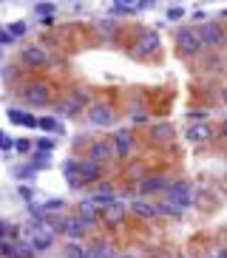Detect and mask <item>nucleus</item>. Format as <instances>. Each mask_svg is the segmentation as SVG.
Segmentation results:
<instances>
[{
    "instance_id": "obj_43",
    "label": "nucleus",
    "mask_w": 227,
    "mask_h": 258,
    "mask_svg": "<svg viewBox=\"0 0 227 258\" xmlns=\"http://www.w3.org/2000/svg\"><path fill=\"white\" fill-rule=\"evenodd\" d=\"M222 99H225V105H227V88H225V91H222Z\"/></svg>"
},
{
    "instance_id": "obj_9",
    "label": "nucleus",
    "mask_w": 227,
    "mask_h": 258,
    "mask_svg": "<svg viewBox=\"0 0 227 258\" xmlns=\"http://www.w3.org/2000/svg\"><path fill=\"white\" fill-rule=\"evenodd\" d=\"M168 188H170V179L168 176H159V173L145 176L142 182H139V193H145V196H153V193H168Z\"/></svg>"
},
{
    "instance_id": "obj_42",
    "label": "nucleus",
    "mask_w": 227,
    "mask_h": 258,
    "mask_svg": "<svg viewBox=\"0 0 227 258\" xmlns=\"http://www.w3.org/2000/svg\"><path fill=\"white\" fill-rule=\"evenodd\" d=\"M222 133H225V136H227V119H225V122H222Z\"/></svg>"
},
{
    "instance_id": "obj_2",
    "label": "nucleus",
    "mask_w": 227,
    "mask_h": 258,
    "mask_svg": "<svg viewBox=\"0 0 227 258\" xmlns=\"http://www.w3.org/2000/svg\"><path fill=\"white\" fill-rule=\"evenodd\" d=\"M85 105H88V91L77 88V91H71L69 97H66V102H60L57 114H60V117H77Z\"/></svg>"
},
{
    "instance_id": "obj_37",
    "label": "nucleus",
    "mask_w": 227,
    "mask_h": 258,
    "mask_svg": "<svg viewBox=\"0 0 227 258\" xmlns=\"http://www.w3.org/2000/svg\"><path fill=\"white\" fill-rule=\"evenodd\" d=\"M17 176H20V179H31V176H34V168H20Z\"/></svg>"
},
{
    "instance_id": "obj_40",
    "label": "nucleus",
    "mask_w": 227,
    "mask_h": 258,
    "mask_svg": "<svg viewBox=\"0 0 227 258\" xmlns=\"http://www.w3.org/2000/svg\"><path fill=\"white\" fill-rule=\"evenodd\" d=\"M131 119H134V125H142V122H145V114H142V111H139V114H131Z\"/></svg>"
},
{
    "instance_id": "obj_20",
    "label": "nucleus",
    "mask_w": 227,
    "mask_h": 258,
    "mask_svg": "<svg viewBox=\"0 0 227 258\" xmlns=\"http://www.w3.org/2000/svg\"><path fill=\"white\" fill-rule=\"evenodd\" d=\"M122 218H125V204L114 201V204H108V207H105V221H111V224H119Z\"/></svg>"
},
{
    "instance_id": "obj_33",
    "label": "nucleus",
    "mask_w": 227,
    "mask_h": 258,
    "mask_svg": "<svg viewBox=\"0 0 227 258\" xmlns=\"http://www.w3.org/2000/svg\"><path fill=\"white\" fill-rule=\"evenodd\" d=\"M9 43H14L11 31H9V29H0V46H9Z\"/></svg>"
},
{
    "instance_id": "obj_6",
    "label": "nucleus",
    "mask_w": 227,
    "mask_h": 258,
    "mask_svg": "<svg viewBox=\"0 0 227 258\" xmlns=\"http://www.w3.org/2000/svg\"><path fill=\"white\" fill-rule=\"evenodd\" d=\"M88 119H91V125L111 128V125H114V119H117V114H114V108H111V105H105V102H97V105H91V108H88Z\"/></svg>"
},
{
    "instance_id": "obj_3",
    "label": "nucleus",
    "mask_w": 227,
    "mask_h": 258,
    "mask_svg": "<svg viewBox=\"0 0 227 258\" xmlns=\"http://www.w3.org/2000/svg\"><path fill=\"white\" fill-rule=\"evenodd\" d=\"M23 99H26L29 105H34V108L49 105L51 102V88L46 85V82H29V85L23 88Z\"/></svg>"
},
{
    "instance_id": "obj_10",
    "label": "nucleus",
    "mask_w": 227,
    "mask_h": 258,
    "mask_svg": "<svg viewBox=\"0 0 227 258\" xmlns=\"http://www.w3.org/2000/svg\"><path fill=\"white\" fill-rule=\"evenodd\" d=\"M114 156H117L114 142H105V139L94 142V145H91V150H88V159H91V162H97V165H105V162H111Z\"/></svg>"
},
{
    "instance_id": "obj_31",
    "label": "nucleus",
    "mask_w": 227,
    "mask_h": 258,
    "mask_svg": "<svg viewBox=\"0 0 227 258\" xmlns=\"http://www.w3.org/2000/svg\"><path fill=\"white\" fill-rule=\"evenodd\" d=\"M11 256H14V247L9 241H0V258H11Z\"/></svg>"
},
{
    "instance_id": "obj_34",
    "label": "nucleus",
    "mask_w": 227,
    "mask_h": 258,
    "mask_svg": "<svg viewBox=\"0 0 227 258\" xmlns=\"http://www.w3.org/2000/svg\"><path fill=\"white\" fill-rule=\"evenodd\" d=\"M14 148V142H11V136H6V133H0V150H11Z\"/></svg>"
},
{
    "instance_id": "obj_19",
    "label": "nucleus",
    "mask_w": 227,
    "mask_h": 258,
    "mask_svg": "<svg viewBox=\"0 0 227 258\" xmlns=\"http://www.w3.org/2000/svg\"><path fill=\"white\" fill-rule=\"evenodd\" d=\"M85 258H114V256H111L108 241H94L91 247H85Z\"/></svg>"
},
{
    "instance_id": "obj_46",
    "label": "nucleus",
    "mask_w": 227,
    "mask_h": 258,
    "mask_svg": "<svg viewBox=\"0 0 227 258\" xmlns=\"http://www.w3.org/2000/svg\"><path fill=\"white\" fill-rule=\"evenodd\" d=\"M0 133H3V130H0Z\"/></svg>"
},
{
    "instance_id": "obj_1",
    "label": "nucleus",
    "mask_w": 227,
    "mask_h": 258,
    "mask_svg": "<svg viewBox=\"0 0 227 258\" xmlns=\"http://www.w3.org/2000/svg\"><path fill=\"white\" fill-rule=\"evenodd\" d=\"M176 49L182 57H196L199 51L205 49L202 46V37H199V29H182L176 34Z\"/></svg>"
},
{
    "instance_id": "obj_13",
    "label": "nucleus",
    "mask_w": 227,
    "mask_h": 258,
    "mask_svg": "<svg viewBox=\"0 0 227 258\" xmlns=\"http://www.w3.org/2000/svg\"><path fill=\"white\" fill-rule=\"evenodd\" d=\"M185 136L190 139V142H196V145H202V142H210V136H213V130H210L208 122H193L188 130H185Z\"/></svg>"
},
{
    "instance_id": "obj_18",
    "label": "nucleus",
    "mask_w": 227,
    "mask_h": 258,
    "mask_svg": "<svg viewBox=\"0 0 227 258\" xmlns=\"http://www.w3.org/2000/svg\"><path fill=\"white\" fill-rule=\"evenodd\" d=\"M173 133H176V130H173V125H170V122H159V125H153V128H151V136L156 139V142H170V139H173Z\"/></svg>"
},
{
    "instance_id": "obj_30",
    "label": "nucleus",
    "mask_w": 227,
    "mask_h": 258,
    "mask_svg": "<svg viewBox=\"0 0 227 258\" xmlns=\"http://www.w3.org/2000/svg\"><path fill=\"white\" fill-rule=\"evenodd\" d=\"M14 150H17V153H29L31 142H29V139H17V142H14Z\"/></svg>"
},
{
    "instance_id": "obj_28",
    "label": "nucleus",
    "mask_w": 227,
    "mask_h": 258,
    "mask_svg": "<svg viewBox=\"0 0 227 258\" xmlns=\"http://www.w3.org/2000/svg\"><path fill=\"white\" fill-rule=\"evenodd\" d=\"M9 31H11V37H23V34H26V23H23V20H17V23H11L9 26Z\"/></svg>"
},
{
    "instance_id": "obj_38",
    "label": "nucleus",
    "mask_w": 227,
    "mask_h": 258,
    "mask_svg": "<svg viewBox=\"0 0 227 258\" xmlns=\"http://www.w3.org/2000/svg\"><path fill=\"white\" fill-rule=\"evenodd\" d=\"M156 0H137V9H151Z\"/></svg>"
},
{
    "instance_id": "obj_8",
    "label": "nucleus",
    "mask_w": 227,
    "mask_h": 258,
    "mask_svg": "<svg viewBox=\"0 0 227 258\" xmlns=\"http://www.w3.org/2000/svg\"><path fill=\"white\" fill-rule=\"evenodd\" d=\"M20 63L29 65V68H43V65H49V54L40 46H29V49L20 51Z\"/></svg>"
},
{
    "instance_id": "obj_15",
    "label": "nucleus",
    "mask_w": 227,
    "mask_h": 258,
    "mask_svg": "<svg viewBox=\"0 0 227 258\" xmlns=\"http://www.w3.org/2000/svg\"><path fill=\"white\" fill-rule=\"evenodd\" d=\"M128 210L137 218H156L159 216V213H156V204H151V201H145V198H134Z\"/></svg>"
},
{
    "instance_id": "obj_4",
    "label": "nucleus",
    "mask_w": 227,
    "mask_h": 258,
    "mask_svg": "<svg viewBox=\"0 0 227 258\" xmlns=\"http://www.w3.org/2000/svg\"><path fill=\"white\" fill-rule=\"evenodd\" d=\"M168 201H173V204H179L182 210H188L190 207V201H193V190H190L188 182H170V188H168Z\"/></svg>"
},
{
    "instance_id": "obj_17",
    "label": "nucleus",
    "mask_w": 227,
    "mask_h": 258,
    "mask_svg": "<svg viewBox=\"0 0 227 258\" xmlns=\"http://www.w3.org/2000/svg\"><path fill=\"white\" fill-rule=\"evenodd\" d=\"M9 119L14 125H23V128H37V117L26 114V111H20V108H9Z\"/></svg>"
},
{
    "instance_id": "obj_23",
    "label": "nucleus",
    "mask_w": 227,
    "mask_h": 258,
    "mask_svg": "<svg viewBox=\"0 0 227 258\" xmlns=\"http://www.w3.org/2000/svg\"><path fill=\"white\" fill-rule=\"evenodd\" d=\"M66 258H85V247L79 241H69L66 244Z\"/></svg>"
},
{
    "instance_id": "obj_45",
    "label": "nucleus",
    "mask_w": 227,
    "mask_h": 258,
    "mask_svg": "<svg viewBox=\"0 0 227 258\" xmlns=\"http://www.w3.org/2000/svg\"><path fill=\"white\" fill-rule=\"evenodd\" d=\"M222 14H225V17H227V9H225V11H222Z\"/></svg>"
},
{
    "instance_id": "obj_27",
    "label": "nucleus",
    "mask_w": 227,
    "mask_h": 258,
    "mask_svg": "<svg viewBox=\"0 0 227 258\" xmlns=\"http://www.w3.org/2000/svg\"><path fill=\"white\" fill-rule=\"evenodd\" d=\"M63 173H66V176H77V173H79V162H77V159H69V162L63 165Z\"/></svg>"
},
{
    "instance_id": "obj_35",
    "label": "nucleus",
    "mask_w": 227,
    "mask_h": 258,
    "mask_svg": "<svg viewBox=\"0 0 227 258\" xmlns=\"http://www.w3.org/2000/svg\"><path fill=\"white\" fill-rule=\"evenodd\" d=\"M182 17H185V9H176V6L168 9V20H182Z\"/></svg>"
},
{
    "instance_id": "obj_39",
    "label": "nucleus",
    "mask_w": 227,
    "mask_h": 258,
    "mask_svg": "<svg viewBox=\"0 0 227 258\" xmlns=\"http://www.w3.org/2000/svg\"><path fill=\"white\" fill-rule=\"evenodd\" d=\"M190 119H208V111H190Z\"/></svg>"
},
{
    "instance_id": "obj_7",
    "label": "nucleus",
    "mask_w": 227,
    "mask_h": 258,
    "mask_svg": "<svg viewBox=\"0 0 227 258\" xmlns=\"http://www.w3.org/2000/svg\"><path fill=\"white\" fill-rule=\"evenodd\" d=\"M199 37H202V46H208V49H219L222 43H225V31L219 23H205L202 29H199Z\"/></svg>"
},
{
    "instance_id": "obj_11",
    "label": "nucleus",
    "mask_w": 227,
    "mask_h": 258,
    "mask_svg": "<svg viewBox=\"0 0 227 258\" xmlns=\"http://www.w3.org/2000/svg\"><path fill=\"white\" fill-rule=\"evenodd\" d=\"M60 230H63L71 241H79V238L88 233V224H85L79 216H69V218H63V221H60Z\"/></svg>"
},
{
    "instance_id": "obj_41",
    "label": "nucleus",
    "mask_w": 227,
    "mask_h": 258,
    "mask_svg": "<svg viewBox=\"0 0 227 258\" xmlns=\"http://www.w3.org/2000/svg\"><path fill=\"white\" fill-rule=\"evenodd\" d=\"M210 258H227V250H219L216 256H210Z\"/></svg>"
},
{
    "instance_id": "obj_36",
    "label": "nucleus",
    "mask_w": 227,
    "mask_h": 258,
    "mask_svg": "<svg viewBox=\"0 0 227 258\" xmlns=\"http://www.w3.org/2000/svg\"><path fill=\"white\" fill-rule=\"evenodd\" d=\"M17 193H20V198L31 201V188H29V185H20V188H17Z\"/></svg>"
},
{
    "instance_id": "obj_14",
    "label": "nucleus",
    "mask_w": 227,
    "mask_h": 258,
    "mask_svg": "<svg viewBox=\"0 0 227 258\" xmlns=\"http://www.w3.org/2000/svg\"><path fill=\"white\" fill-rule=\"evenodd\" d=\"M85 185L88 182H99V176H102V165H97V162H91V159H85V162H79V173H77Z\"/></svg>"
},
{
    "instance_id": "obj_24",
    "label": "nucleus",
    "mask_w": 227,
    "mask_h": 258,
    "mask_svg": "<svg viewBox=\"0 0 227 258\" xmlns=\"http://www.w3.org/2000/svg\"><path fill=\"white\" fill-rule=\"evenodd\" d=\"M40 207H43V213L49 216L51 210H63V207H66V201H63V198H49V201H43Z\"/></svg>"
},
{
    "instance_id": "obj_26",
    "label": "nucleus",
    "mask_w": 227,
    "mask_h": 258,
    "mask_svg": "<svg viewBox=\"0 0 227 258\" xmlns=\"http://www.w3.org/2000/svg\"><path fill=\"white\" fill-rule=\"evenodd\" d=\"M11 236H14V227H11L9 221H3V218H0V241H9Z\"/></svg>"
},
{
    "instance_id": "obj_12",
    "label": "nucleus",
    "mask_w": 227,
    "mask_h": 258,
    "mask_svg": "<svg viewBox=\"0 0 227 258\" xmlns=\"http://www.w3.org/2000/svg\"><path fill=\"white\" fill-rule=\"evenodd\" d=\"M111 142H114V150H117V156H119V159H128L131 153H134V145H137L131 130H117Z\"/></svg>"
},
{
    "instance_id": "obj_32",
    "label": "nucleus",
    "mask_w": 227,
    "mask_h": 258,
    "mask_svg": "<svg viewBox=\"0 0 227 258\" xmlns=\"http://www.w3.org/2000/svg\"><path fill=\"white\" fill-rule=\"evenodd\" d=\"M37 148H40V150H46V153H51V150H54V139H46V136L37 139Z\"/></svg>"
},
{
    "instance_id": "obj_25",
    "label": "nucleus",
    "mask_w": 227,
    "mask_h": 258,
    "mask_svg": "<svg viewBox=\"0 0 227 258\" xmlns=\"http://www.w3.org/2000/svg\"><path fill=\"white\" fill-rule=\"evenodd\" d=\"M34 170H40V168H49V153L46 150H40V153H34Z\"/></svg>"
},
{
    "instance_id": "obj_16",
    "label": "nucleus",
    "mask_w": 227,
    "mask_h": 258,
    "mask_svg": "<svg viewBox=\"0 0 227 258\" xmlns=\"http://www.w3.org/2000/svg\"><path fill=\"white\" fill-rule=\"evenodd\" d=\"M77 216L82 218V221H85V224H94V221H97L99 218V213H97V204H94V201H91V198H82V201H79V207H77Z\"/></svg>"
},
{
    "instance_id": "obj_22",
    "label": "nucleus",
    "mask_w": 227,
    "mask_h": 258,
    "mask_svg": "<svg viewBox=\"0 0 227 258\" xmlns=\"http://www.w3.org/2000/svg\"><path fill=\"white\" fill-rule=\"evenodd\" d=\"M37 128L46 130V133H54V130H60V122L54 117H40L37 119Z\"/></svg>"
},
{
    "instance_id": "obj_21",
    "label": "nucleus",
    "mask_w": 227,
    "mask_h": 258,
    "mask_svg": "<svg viewBox=\"0 0 227 258\" xmlns=\"http://www.w3.org/2000/svg\"><path fill=\"white\" fill-rule=\"evenodd\" d=\"M156 213L159 216H182V207L173 201H162V204H156Z\"/></svg>"
},
{
    "instance_id": "obj_5",
    "label": "nucleus",
    "mask_w": 227,
    "mask_h": 258,
    "mask_svg": "<svg viewBox=\"0 0 227 258\" xmlns=\"http://www.w3.org/2000/svg\"><path fill=\"white\" fill-rule=\"evenodd\" d=\"M159 31H139V37H137V46H134V54H139V57H148V54H153V51L159 49Z\"/></svg>"
},
{
    "instance_id": "obj_29",
    "label": "nucleus",
    "mask_w": 227,
    "mask_h": 258,
    "mask_svg": "<svg viewBox=\"0 0 227 258\" xmlns=\"http://www.w3.org/2000/svg\"><path fill=\"white\" fill-rule=\"evenodd\" d=\"M40 17H51L54 14V3H37V9H34Z\"/></svg>"
},
{
    "instance_id": "obj_44",
    "label": "nucleus",
    "mask_w": 227,
    "mask_h": 258,
    "mask_svg": "<svg viewBox=\"0 0 227 258\" xmlns=\"http://www.w3.org/2000/svg\"><path fill=\"white\" fill-rule=\"evenodd\" d=\"M114 258H134V256H114Z\"/></svg>"
}]
</instances>
